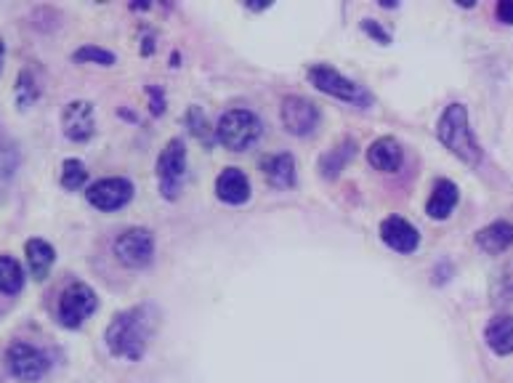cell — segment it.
I'll use <instances>...</instances> for the list:
<instances>
[{"label":"cell","mask_w":513,"mask_h":383,"mask_svg":"<svg viewBox=\"0 0 513 383\" xmlns=\"http://www.w3.org/2000/svg\"><path fill=\"white\" fill-rule=\"evenodd\" d=\"M3 59H6V43L0 40V72H3Z\"/></svg>","instance_id":"1f68e13d"},{"label":"cell","mask_w":513,"mask_h":383,"mask_svg":"<svg viewBox=\"0 0 513 383\" xmlns=\"http://www.w3.org/2000/svg\"><path fill=\"white\" fill-rule=\"evenodd\" d=\"M258 168H261L266 184L272 189H280V192L296 189L298 168L296 157L290 155V152H272V155H264L258 160Z\"/></svg>","instance_id":"5bb4252c"},{"label":"cell","mask_w":513,"mask_h":383,"mask_svg":"<svg viewBox=\"0 0 513 383\" xmlns=\"http://www.w3.org/2000/svg\"><path fill=\"white\" fill-rule=\"evenodd\" d=\"M484 344L490 346L498 357L513 354V314L500 312L492 314L490 322L484 325Z\"/></svg>","instance_id":"d6986e66"},{"label":"cell","mask_w":513,"mask_h":383,"mask_svg":"<svg viewBox=\"0 0 513 383\" xmlns=\"http://www.w3.org/2000/svg\"><path fill=\"white\" fill-rule=\"evenodd\" d=\"M359 30L365 32L367 38H373L378 46H391L394 43V35H391L386 27H383L378 19H373V16H367V19H362V24H359Z\"/></svg>","instance_id":"4316f807"},{"label":"cell","mask_w":513,"mask_h":383,"mask_svg":"<svg viewBox=\"0 0 513 383\" xmlns=\"http://www.w3.org/2000/svg\"><path fill=\"white\" fill-rule=\"evenodd\" d=\"M378 232L381 243L399 256H412L420 248V229L405 216H386Z\"/></svg>","instance_id":"7c38bea8"},{"label":"cell","mask_w":513,"mask_h":383,"mask_svg":"<svg viewBox=\"0 0 513 383\" xmlns=\"http://www.w3.org/2000/svg\"><path fill=\"white\" fill-rule=\"evenodd\" d=\"M6 373L16 383H40L51 373V357L46 349L30 344V341H11L3 354Z\"/></svg>","instance_id":"52a82bcc"},{"label":"cell","mask_w":513,"mask_h":383,"mask_svg":"<svg viewBox=\"0 0 513 383\" xmlns=\"http://www.w3.org/2000/svg\"><path fill=\"white\" fill-rule=\"evenodd\" d=\"M147 99H149V115H152V118H163L165 107H168L163 86H147Z\"/></svg>","instance_id":"83f0119b"},{"label":"cell","mask_w":513,"mask_h":383,"mask_svg":"<svg viewBox=\"0 0 513 383\" xmlns=\"http://www.w3.org/2000/svg\"><path fill=\"white\" fill-rule=\"evenodd\" d=\"M184 126H187V131L192 133L203 147H213V144H216V126L210 123L200 104H192V107H189L187 115H184Z\"/></svg>","instance_id":"7402d4cb"},{"label":"cell","mask_w":513,"mask_h":383,"mask_svg":"<svg viewBox=\"0 0 513 383\" xmlns=\"http://www.w3.org/2000/svg\"><path fill=\"white\" fill-rule=\"evenodd\" d=\"M306 80H309V86L317 88L319 94L338 99L343 104H351L357 110H370L375 104V96L370 94V88H365L357 80H351L341 70H335L333 64H311L309 70H306Z\"/></svg>","instance_id":"3957f363"},{"label":"cell","mask_w":513,"mask_h":383,"mask_svg":"<svg viewBox=\"0 0 513 383\" xmlns=\"http://www.w3.org/2000/svg\"><path fill=\"white\" fill-rule=\"evenodd\" d=\"M155 253V232L147 227L123 229V232L115 237V243H112V256H115V261L123 266V269H131V272H141V269L152 266Z\"/></svg>","instance_id":"ba28073f"},{"label":"cell","mask_w":513,"mask_h":383,"mask_svg":"<svg viewBox=\"0 0 513 383\" xmlns=\"http://www.w3.org/2000/svg\"><path fill=\"white\" fill-rule=\"evenodd\" d=\"M59 184L67 192H80L88 187V165L78 157H67L62 163V173H59Z\"/></svg>","instance_id":"603a6c76"},{"label":"cell","mask_w":513,"mask_h":383,"mask_svg":"<svg viewBox=\"0 0 513 383\" xmlns=\"http://www.w3.org/2000/svg\"><path fill=\"white\" fill-rule=\"evenodd\" d=\"M155 48H157V43H155V35H152V38H144V46H141V56H149V54H155Z\"/></svg>","instance_id":"4dcf8cb0"},{"label":"cell","mask_w":513,"mask_h":383,"mask_svg":"<svg viewBox=\"0 0 513 383\" xmlns=\"http://www.w3.org/2000/svg\"><path fill=\"white\" fill-rule=\"evenodd\" d=\"M264 139V120L258 118L253 110L234 107L226 110L216 123V144L226 152H248Z\"/></svg>","instance_id":"277c9868"},{"label":"cell","mask_w":513,"mask_h":383,"mask_svg":"<svg viewBox=\"0 0 513 383\" xmlns=\"http://www.w3.org/2000/svg\"><path fill=\"white\" fill-rule=\"evenodd\" d=\"M436 139L450 155H455L468 168H479L484 160V149L476 139L471 118H468V107L460 102L447 104L436 120Z\"/></svg>","instance_id":"7a4b0ae2"},{"label":"cell","mask_w":513,"mask_h":383,"mask_svg":"<svg viewBox=\"0 0 513 383\" xmlns=\"http://www.w3.org/2000/svg\"><path fill=\"white\" fill-rule=\"evenodd\" d=\"M495 296H498V301H513V264H508L506 269L498 274Z\"/></svg>","instance_id":"f1b7e54d"},{"label":"cell","mask_w":513,"mask_h":383,"mask_svg":"<svg viewBox=\"0 0 513 383\" xmlns=\"http://www.w3.org/2000/svg\"><path fill=\"white\" fill-rule=\"evenodd\" d=\"M72 62L75 64H96V67H115L117 54L109 51L104 46H96V43H86V46L75 48L72 54Z\"/></svg>","instance_id":"cb8c5ba5"},{"label":"cell","mask_w":513,"mask_h":383,"mask_svg":"<svg viewBox=\"0 0 513 383\" xmlns=\"http://www.w3.org/2000/svg\"><path fill=\"white\" fill-rule=\"evenodd\" d=\"M133 197H136V184L125 176H104L86 187L88 205L102 213L123 211L125 205L133 203Z\"/></svg>","instance_id":"9c48e42d"},{"label":"cell","mask_w":513,"mask_h":383,"mask_svg":"<svg viewBox=\"0 0 513 383\" xmlns=\"http://www.w3.org/2000/svg\"><path fill=\"white\" fill-rule=\"evenodd\" d=\"M96 312H99V293L83 280H72L54 304V317L64 330H80Z\"/></svg>","instance_id":"8992f818"},{"label":"cell","mask_w":513,"mask_h":383,"mask_svg":"<svg viewBox=\"0 0 513 383\" xmlns=\"http://www.w3.org/2000/svg\"><path fill=\"white\" fill-rule=\"evenodd\" d=\"M24 258H27V269H30L32 280L46 282L56 264V248L43 237H30L24 243Z\"/></svg>","instance_id":"ac0fdd59"},{"label":"cell","mask_w":513,"mask_h":383,"mask_svg":"<svg viewBox=\"0 0 513 383\" xmlns=\"http://www.w3.org/2000/svg\"><path fill=\"white\" fill-rule=\"evenodd\" d=\"M367 163L381 173H399L405 165V147L397 136H378L367 147Z\"/></svg>","instance_id":"2e32d148"},{"label":"cell","mask_w":513,"mask_h":383,"mask_svg":"<svg viewBox=\"0 0 513 383\" xmlns=\"http://www.w3.org/2000/svg\"><path fill=\"white\" fill-rule=\"evenodd\" d=\"M280 123L290 136L309 139V136L317 133L319 123H322V110L306 96L288 94L280 102Z\"/></svg>","instance_id":"30bf717a"},{"label":"cell","mask_w":513,"mask_h":383,"mask_svg":"<svg viewBox=\"0 0 513 383\" xmlns=\"http://www.w3.org/2000/svg\"><path fill=\"white\" fill-rule=\"evenodd\" d=\"M155 176L160 197L165 203H176L187 184V141L181 136L165 141V147L157 155Z\"/></svg>","instance_id":"5b68a950"},{"label":"cell","mask_w":513,"mask_h":383,"mask_svg":"<svg viewBox=\"0 0 513 383\" xmlns=\"http://www.w3.org/2000/svg\"><path fill=\"white\" fill-rule=\"evenodd\" d=\"M495 16H498L500 24L513 27V0H500L498 8H495Z\"/></svg>","instance_id":"f546056e"},{"label":"cell","mask_w":513,"mask_h":383,"mask_svg":"<svg viewBox=\"0 0 513 383\" xmlns=\"http://www.w3.org/2000/svg\"><path fill=\"white\" fill-rule=\"evenodd\" d=\"M62 133L75 144H88L96 136V110L86 99H75L62 107Z\"/></svg>","instance_id":"8fae6325"},{"label":"cell","mask_w":513,"mask_h":383,"mask_svg":"<svg viewBox=\"0 0 513 383\" xmlns=\"http://www.w3.org/2000/svg\"><path fill=\"white\" fill-rule=\"evenodd\" d=\"M19 149H16L14 141L0 139V181H8L19 168Z\"/></svg>","instance_id":"484cf974"},{"label":"cell","mask_w":513,"mask_h":383,"mask_svg":"<svg viewBox=\"0 0 513 383\" xmlns=\"http://www.w3.org/2000/svg\"><path fill=\"white\" fill-rule=\"evenodd\" d=\"M476 245L479 251H484L487 256H500L506 253L508 248H513V224L506 219H498L482 227L476 232Z\"/></svg>","instance_id":"ffe728a7"},{"label":"cell","mask_w":513,"mask_h":383,"mask_svg":"<svg viewBox=\"0 0 513 383\" xmlns=\"http://www.w3.org/2000/svg\"><path fill=\"white\" fill-rule=\"evenodd\" d=\"M359 141L354 136H343L338 139L330 149H325L317 160V171L325 181H335L346 168L351 165V160L357 157Z\"/></svg>","instance_id":"9a60e30c"},{"label":"cell","mask_w":513,"mask_h":383,"mask_svg":"<svg viewBox=\"0 0 513 383\" xmlns=\"http://www.w3.org/2000/svg\"><path fill=\"white\" fill-rule=\"evenodd\" d=\"M27 285V274L24 266L8 253H0V296L14 298L19 296Z\"/></svg>","instance_id":"44dd1931"},{"label":"cell","mask_w":513,"mask_h":383,"mask_svg":"<svg viewBox=\"0 0 513 383\" xmlns=\"http://www.w3.org/2000/svg\"><path fill=\"white\" fill-rule=\"evenodd\" d=\"M14 94H16V104H19V110H30L32 104L38 102L40 86H38V80H35V72H32V70L19 72Z\"/></svg>","instance_id":"d4e9b609"},{"label":"cell","mask_w":513,"mask_h":383,"mask_svg":"<svg viewBox=\"0 0 513 383\" xmlns=\"http://www.w3.org/2000/svg\"><path fill=\"white\" fill-rule=\"evenodd\" d=\"M157 330V309L152 304L128 306L104 328V346L115 360L141 362Z\"/></svg>","instance_id":"6da1fadb"},{"label":"cell","mask_w":513,"mask_h":383,"mask_svg":"<svg viewBox=\"0 0 513 383\" xmlns=\"http://www.w3.org/2000/svg\"><path fill=\"white\" fill-rule=\"evenodd\" d=\"M213 192L224 205H232V208H242V205L250 203L253 197V187H250L248 173L242 168H234V165H226L224 171L218 173L216 184H213Z\"/></svg>","instance_id":"4fadbf2b"},{"label":"cell","mask_w":513,"mask_h":383,"mask_svg":"<svg viewBox=\"0 0 513 383\" xmlns=\"http://www.w3.org/2000/svg\"><path fill=\"white\" fill-rule=\"evenodd\" d=\"M460 203V187L452 179H436L426 200V216L434 221H447Z\"/></svg>","instance_id":"e0dca14e"}]
</instances>
